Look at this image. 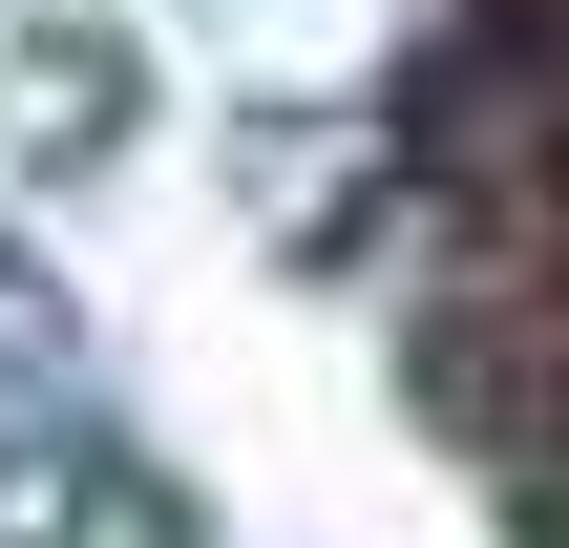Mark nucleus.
<instances>
[{
	"instance_id": "2",
	"label": "nucleus",
	"mask_w": 569,
	"mask_h": 548,
	"mask_svg": "<svg viewBox=\"0 0 569 548\" xmlns=\"http://www.w3.org/2000/svg\"><path fill=\"white\" fill-rule=\"evenodd\" d=\"M21 548H211V507H190L148 444H84V465L21 507Z\"/></svg>"
},
{
	"instance_id": "1",
	"label": "nucleus",
	"mask_w": 569,
	"mask_h": 548,
	"mask_svg": "<svg viewBox=\"0 0 569 548\" xmlns=\"http://www.w3.org/2000/svg\"><path fill=\"white\" fill-rule=\"evenodd\" d=\"M127 127H148V63H127L106 21H42V42H21V148H42V169H106Z\"/></svg>"
}]
</instances>
